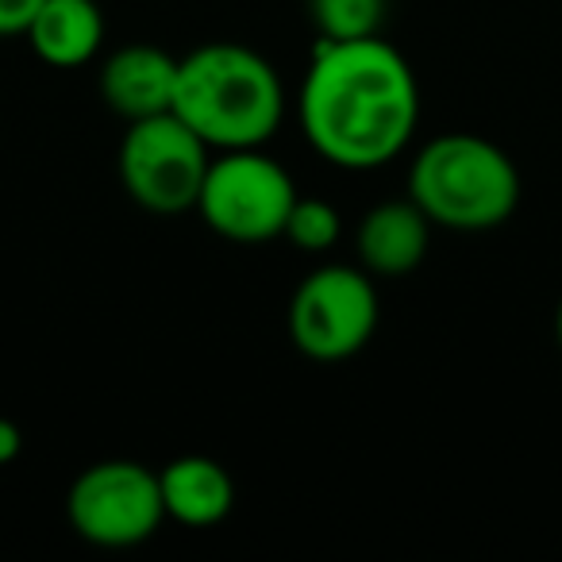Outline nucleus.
Listing matches in <instances>:
<instances>
[{
	"mask_svg": "<svg viewBox=\"0 0 562 562\" xmlns=\"http://www.w3.org/2000/svg\"><path fill=\"white\" fill-rule=\"evenodd\" d=\"M297 120L308 147L339 170H378L408 147L420 124V86L397 47L321 40L301 81Z\"/></svg>",
	"mask_w": 562,
	"mask_h": 562,
	"instance_id": "f257e3e1",
	"label": "nucleus"
},
{
	"mask_svg": "<svg viewBox=\"0 0 562 562\" xmlns=\"http://www.w3.org/2000/svg\"><path fill=\"white\" fill-rule=\"evenodd\" d=\"M170 112L212 150L266 147L285 116V89L258 50L243 43H204L178 58Z\"/></svg>",
	"mask_w": 562,
	"mask_h": 562,
	"instance_id": "f03ea898",
	"label": "nucleus"
},
{
	"mask_svg": "<svg viewBox=\"0 0 562 562\" xmlns=\"http://www.w3.org/2000/svg\"><path fill=\"white\" fill-rule=\"evenodd\" d=\"M408 196L447 232H493L520 204V170L493 139L474 132L436 135L408 166Z\"/></svg>",
	"mask_w": 562,
	"mask_h": 562,
	"instance_id": "7ed1b4c3",
	"label": "nucleus"
},
{
	"mask_svg": "<svg viewBox=\"0 0 562 562\" xmlns=\"http://www.w3.org/2000/svg\"><path fill=\"white\" fill-rule=\"evenodd\" d=\"M297 201L290 170L262 147L220 150L209 162L196 212L227 243L281 239Z\"/></svg>",
	"mask_w": 562,
	"mask_h": 562,
	"instance_id": "20e7f679",
	"label": "nucleus"
},
{
	"mask_svg": "<svg viewBox=\"0 0 562 562\" xmlns=\"http://www.w3.org/2000/svg\"><path fill=\"white\" fill-rule=\"evenodd\" d=\"M382 301L362 266L324 262L301 278L290 301V339L313 362L355 359L374 339Z\"/></svg>",
	"mask_w": 562,
	"mask_h": 562,
	"instance_id": "39448f33",
	"label": "nucleus"
},
{
	"mask_svg": "<svg viewBox=\"0 0 562 562\" xmlns=\"http://www.w3.org/2000/svg\"><path fill=\"white\" fill-rule=\"evenodd\" d=\"M212 147L173 112L135 120L120 143V181L139 209L181 216L201 201Z\"/></svg>",
	"mask_w": 562,
	"mask_h": 562,
	"instance_id": "423d86ee",
	"label": "nucleus"
},
{
	"mask_svg": "<svg viewBox=\"0 0 562 562\" xmlns=\"http://www.w3.org/2000/svg\"><path fill=\"white\" fill-rule=\"evenodd\" d=\"M66 520L86 543L104 551L147 543L166 524L158 470L132 459L93 462L66 490Z\"/></svg>",
	"mask_w": 562,
	"mask_h": 562,
	"instance_id": "0eeeda50",
	"label": "nucleus"
},
{
	"mask_svg": "<svg viewBox=\"0 0 562 562\" xmlns=\"http://www.w3.org/2000/svg\"><path fill=\"white\" fill-rule=\"evenodd\" d=\"M101 97L120 120L158 116L173 109V89H178V58L150 43H127L112 50L101 63Z\"/></svg>",
	"mask_w": 562,
	"mask_h": 562,
	"instance_id": "6e6552de",
	"label": "nucleus"
},
{
	"mask_svg": "<svg viewBox=\"0 0 562 562\" xmlns=\"http://www.w3.org/2000/svg\"><path fill=\"white\" fill-rule=\"evenodd\" d=\"M431 220L413 196L382 201L355 227V255L370 278H405L428 258Z\"/></svg>",
	"mask_w": 562,
	"mask_h": 562,
	"instance_id": "1a4fd4ad",
	"label": "nucleus"
},
{
	"mask_svg": "<svg viewBox=\"0 0 562 562\" xmlns=\"http://www.w3.org/2000/svg\"><path fill=\"white\" fill-rule=\"evenodd\" d=\"M166 520L186 528H212L227 520L235 505V482L209 454H181L158 470Z\"/></svg>",
	"mask_w": 562,
	"mask_h": 562,
	"instance_id": "9d476101",
	"label": "nucleus"
},
{
	"mask_svg": "<svg viewBox=\"0 0 562 562\" xmlns=\"http://www.w3.org/2000/svg\"><path fill=\"white\" fill-rule=\"evenodd\" d=\"M24 40L35 58H43L55 70H78L93 63L104 43L101 0H43Z\"/></svg>",
	"mask_w": 562,
	"mask_h": 562,
	"instance_id": "9b49d317",
	"label": "nucleus"
},
{
	"mask_svg": "<svg viewBox=\"0 0 562 562\" xmlns=\"http://www.w3.org/2000/svg\"><path fill=\"white\" fill-rule=\"evenodd\" d=\"M390 0H308V20L321 40H370L382 35Z\"/></svg>",
	"mask_w": 562,
	"mask_h": 562,
	"instance_id": "f8f14e48",
	"label": "nucleus"
},
{
	"mask_svg": "<svg viewBox=\"0 0 562 562\" xmlns=\"http://www.w3.org/2000/svg\"><path fill=\"white\" fill-rule=\"evenodd\" d=\"M339 235H344V220H339L336 204L321 201V196L297 193L281 239H290L293 247L305 250V255H328L339 243Z\"/></svg>",
	"mask_w": 562,
	"mask_h": 562,
	"instance_id": "ddd939ff",
	"label": "nucleus"
},
{
	"mask_svg": "<svg viewBox=\"0 0 562 562\" xmlns=\"http://www.w3.org/2000/svg\"><path fill=\"white\" fill-rule=\"evenodd\" d=\"M40 9H43V0H0V40L24 35Z\"/></svg>",
	"mask_w": 562,
	"mask_h": 562,
	"instance_id": "4468645a",
	"label": "nucleus"
},
{
	"mask_svg": "<svg viewBox=\"0 0 562 562\" xmlns=\"http://www.w3.org/2000/svg\"><path fill=\"white\" fill-rule=\"evenodd\" d=\"M24 451V431L16 428V420L9 416H0V467H9V462L20 459Z\"/></svg>",
	"mask_w": 562,
	"mask_h": 562,
	"instance_id": "2eb2a0df",
	"label": "nucleus"
},
{
	"mask_svg": "<svg viewBox=\"0 0 562 562\" xmlns=\"http://www.w3.org/2000/svg\"><path fill=\"white\" fill-rule=\"evenodd\" d=\"M554 339H559V351H562V301L554 308Z\"/></svg>",
	"mask_w": 562,
	"mask_h": 562,
	"instance_id": "dca6fc26",
	"label": "nucleus"
}]
</instances>
